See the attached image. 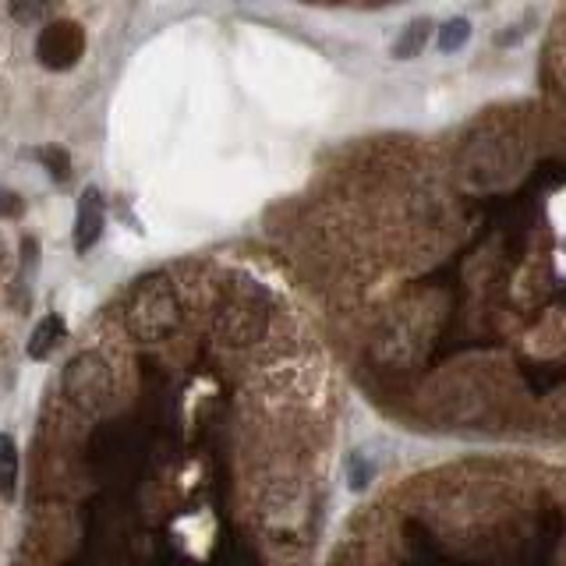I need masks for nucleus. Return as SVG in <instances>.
Wrapping results in <instances>:
<instances>
[{"label":"nucleus","mask_w":566,"mask_h":566,"mask_svg":"<svg viewBox=\"0 0 566 566\" xmlns=\"http://www.w3.org/2000/svg\"><path fill=\"white\" fill-rule=\"evenodd\" d=\"M181 308L174 287L167 280H138L128 308H124V326L135 340H160L178 326Z\"/></svg>","instance_id":"nucleus-1"},{"label":"nucleus","mask_w":566,"mask_h":566,"mask_svg":"<svg viewBox=\"0 0 566 566\" xmlns=\"http://www.w3.org/2000/svg\"><path fill=\"white\" fill-rule=\"evenodd\" d=\"M86 54V29L68 19H54L39 29L36 57L46 71H68Z\"/></svg>","instance_id":"nucleus-2"},{"label":"nucleus","mask_w":566,"mask_h":566,"mask_svg":"<svg viewBox=\"0 0 566 566\" xmlns=\"http://www.w3.org/2000/svg\"><path fill=\"white\" fill-rule=\"evenodd\" d=\"M68 393L82 404V407H100L110 393V375H106V365L97 358V354H82L71 361L68 369Z\"/></svg>","instance_id":"nucleus-3"},{"label":"nucleus","mask_w":566,"mask_h":566,"mask_svg":"<svg viewBox=\"0 0 566 566\" xmlns=\"http://www.w3.org/2000/svg\"><path fill=\"white\" fill-rule=\"evenodd\" d=\"M103 224H106V206H103V195L97 188H89L78 202V216H75V248L78 251H89L92 245L100 241L103 234Z\"/></svg>","instance_id":"nucleus-4"},{"label":"nucleus","mask_w":566,"mask_h":566,"mask_svg":"<svg viewBox=\"0 0 566 566\" xmlns=\"http://www.w3.org/2000/svg\"><path fill=\"white\" fill-rule=\"evenodd\" d=\"M68 337V326H65V319L60 316H46V319H39L36 322V329H33V337H29V358L33 361H46L50 358L57 348H60V340Z\"/></svg>","instance_id":"nucleus-5"},{"label":"nucleus","mask_w":566,"mask_h":566,"mask_svg":"<svg viewBox=\"0 0 566 566\" xmlns=\"http://www.w3.org/2000/svg\"><path fill=\"white\" fill-rule=\"evenodd\" d=\"M14 489H19V443L0 432V496L14 499Z\"/></svg>","instance_id":"nucleus-6"},{"label":"nucleus","mask_w":566,"mask_h":566,"mask_svg":"<svg viewBox=\"0 0 566 566\" xmlns=\"http://www.w3.org/2000/svg\"><path fill=\"white\" fill-rule=\"evenodd\" d=\"M429 39V22H415L411 29H404V36H400V43H397V57H415L418 50H421V43Z\"/></svg>","instance_id":"nucleus-7"},{"label":"nucleus","mask_w":566,"mask_h":566,"mask_svg":"<svg viewBox=\"0 0 566 566\" xmlns=\"http://www.w3.org/2000/svg\"><path fill=\"white\" fill-rule=\"evenodd\" d=\"M33 156H36L39 163H46V170H50V174L60 178V181H65V178L71 174V160H68L65 149H54V146H50V149H36Z\"/></svg>","instance_id":"nucleus-8"},{"label":"nucleus","mask_w":566,"mask_h":566,"mask_svg":"<svg viewBox=\"0 0 566 566\" xmlns=\"http://www.w3.org/2000/svg\"><path fill=\"white\" fill-rule=\"evenodd\" d=\"M467 22H450L446 29H443V36H439V46H443V50H457V46L467 39Z\"/></svg>","instance_id":"nucleus-9"},{"label":"nucleus","mask_w":566,"mask_h":566,"mask_svg":"<svg viewBox=\"0 0 566 566\" xmlns=\"http://www.w3.org/2000/svg\"><path fill=\"white\" fill-rule=\"evenodd\" d=\"M19 210H22L19 195H14V192H4V188H0V216H14Z\"/></svg>","instance_id":"nucleus-10"}]
</instances>
